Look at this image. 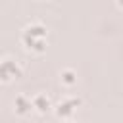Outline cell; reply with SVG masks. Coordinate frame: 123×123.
I'll return each instance as SVG.
<instances>
[{"instance_id": "6da1fadb", "label": "cell", "mask_w": 123, "mask_h": 123, "mask_svg": "<svg viewBox=\"0 0 123 123\" xmlns=\"http://www.w3.org/2000/svg\"><path fill=\"white\" fill-rule=\"evenodd\" d=\"M19 38L27 52L40 54L46 50V44H48V27L42 21H31L23 27Z\"/></svg>"}, {"instance_id": "7a4b0ae2", "label": "cell", "mask_w": 123, "mask_h": 123, "mask_svg": "<svg viewBox=\"0 0 123 123\" xmlns=\"http://www.w3.org/2000/svg\"><path fill=\"white\" fill-rule=\"evenodd\" d=\"M23 75V65L17 58L4 56L0 60V81L2 83H12Z\"/></svg>"}, {"instance_id": "3957f363", "label": "cell", "mask_w": 123, "mask_h": 123, "mask_svg": "<svg viewBox=\"0 0 123 123\" xmlns=\"http://www.w3.org/2000/svg\"><path fill=\"white\" fill-rule=\"evenodd\" d=\"M81 106V98L79 96H65V98H62L56 106H54V111H56V115L60 117V119H71L73 117V113L77 111V108Z\"/></svg>"}, {"instance_id": "277c9868", "label": "cell", "mask_w": 123, "mask_h": 123, "mask_svg": "<svg viewBox=\"0 0 123 123\" xmlns=\"http://www.w3.org/2000/svg\"><path fill=\"white\" fill-rule=\"evenodd\" d=\"M13 111L17 115H29L31 111H35L33 108V98L27 94H17L13 98Z\"/></svg>"}, {"instance_id": "5b68a950", "label": "cell", "mask_w": 123, "mask_h": 123, "mask_svg": "<svg viewBox=\"0 0 123 123\" xmlns=\"http://www.w3.org/2000/svg\"><path fill=\"white\" fill-rule=\"evenodd\" d=\"M33 108H35V111H38V113H48L50 108H52V102H50V98H48L44 92H38V94L33 96Z\"/></svg>"}, {"instance_id": "8992f818", "label": "cell", "mask_w": 123, "mask_h": 123, "mask_svg": "<svg viewBox=\"0 0 123 123\" xmlns=\"http://www.w3.org/2000/svg\"><path fill=\"white\" fill-rule=\"evenodd\" d=\"M60 81H62L65 86H73V85L77 83V73H75V69H71V67L62 69V71H60Z\"/></svg>"}, {"instance_id": "52a82bcc", "label": "cell", "mask_w": 123, "mask_h": 123, "mask_svg": "<svg viewBox=\"0 0 123 123\" xmlns=\"http://www.w3.org/2000/svg\"><path fill=\"white\" fill-rule=\"evenodd\" d=\"M117 6H119V8H123V0H117Z\"/></svg>"}, {"instance_id": "ba28073f", "label": "cell", "mask_w": 123, "mask_h": 123, "mask_svg": "<svg viewBox=\"0 0 123 123\" xmlns=\"http://www.w3.org/2000/svg\"><path fill=\"white\" fill-rule=\"evenodd\" d=\"M63 123H75V121H71V119H65V121H63Z\"/></svg>"}]
</instances>
